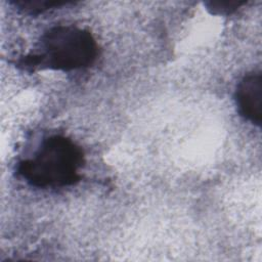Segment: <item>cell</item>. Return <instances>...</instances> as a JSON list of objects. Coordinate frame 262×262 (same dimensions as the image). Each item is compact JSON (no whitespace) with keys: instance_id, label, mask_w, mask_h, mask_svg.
<instances>
[{"instance_id":"obj_3","label":"cell","mask_w":262,"mask_h":262,"mask_svg":"<svg viewBox=\"0 0 262 262\" xmlns=\"http://www.w3.org/2000/svg\"><path fill=\"white\" fill-rule=\"evenodd\" d=\"M235 100L239 114L257 126L262 123V75L252 72L237 84Z\"/></svg>"},{"instance_id":"obj_1","label":"cell","mask_w":262,"mask_h":262,"mask_svg":"<svg viewBox=\"0 0 262 262\" xmlns=\"http://www.w3.org/2000/svg\"><path fill=\"white\" fill-rule=\"evenodd\" d=\"M40 50L23 56L17 66L27 71H73L92 64L98 54L92 34L75 26H56L41 38Z\"/></svg>"},{"instance_id":"obj_4","label":"cell","mask_w":262,"mask_h":262,"mask_svg":"<svg viewBox=\"0 0 262 262\" xmlns=\"http://www.w3.org/2000/svg\"><path fill=\"white\" fill-rule=\"evenodd\" d=\"M15 6L29 13H39L44 10L66 5L68 1L60 0H16L12 1Z\"/></svg>"},{"instance_id":"obj_2","label":"cell","mask_w":262,"mask_h":262,"mask_svg":"<svg viewBox=\"0 0 262 262\" xmlns=\"http://www.w3.org/2000/svg\"><path fill=\"white\" fill-rule=\"evenodd\" d=\"M84 154L79 145L62 135L46 138L33 158L19 162L17 173L32 186L56 188L77 183Z\"/></svg>"},{"instance_id":"obj_5","label":"cell","mask_w":262,"mask_h":262,"mask_svg":"<svg viewBox=\"0 0 262 262\" xmlns=\"http://www.w3.org/2000/svg\"><path fill=\"white\" fill-rule=\"evenodd\" d=\"M246 1L238 0H219V1H207L205 5L207 9L215 15H228L235 11L239 6L245 4Z\"/></svg>"}]
</instances>
